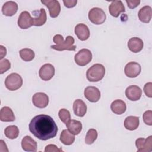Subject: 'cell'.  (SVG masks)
I'll return each instance as SVG.
<instances>
[{
  "mask_svg": "<svg viewBox=\"0 0 152 152\" xmlns=\"http://www.w3.org/2000/svg\"><path fill=\"white\" fill-rule=\"evenodd\" d=\"M22 148L26 151H36L37 142L30 136H25L21 141Z\"/></svg>",
  "mask_w": 152,
  "mask_h": 152,
  "instance_id": "cell-18",
  "label": "cell"
},
{
  "mask_svg": "<svg viewBox=\"0 0 152 152\" xmlns=\"http://www.w3.org/2000/svg\"><path fill=\"white\" fill-rule=\"evenodd\" d=\"M104 74V66L102 64H96L88 69L86 72V77L89 81L97 82L103 78Z\"/></svg>",
  "mask_w": 152,
  "mask_h": 152,
  "instance_id": "cell-3",
  "label": "cell"
},
{
  "mask_svg": "<svg viewBox=\"0 0 152 152\" xmlns=\"http://www.w3.org/2000/svg\"><path fill=\"white\" fill-rule=\"evenodd\" d=\"M33 104L39 108H45L49 103V97L44 93L39 92L35 93L32 97Z\"/></svg>",
  "mask_w": 152,
  "mask_h": 152,
  "instance_id": "cell-11",
  "label": "cell"
},
{
  "mask_svg": "<svg viewBox=\"0 0 152 152\" xmlns=\"http://www.w3.org/2000/svg\"><path fill=\"white\" fill-rule=\"evenodd\" d=\"M63 2L65 7L68 8H71L76 5L77 3V0H64Z\"/></svg>",
  "mask_w": 152,
  "mask_h": 152,
  "instance_id": "cell-37",
  "label": "cell"
},
{
  "mask_svg": "<svg viewBox=\"0 0 152 152\" xmlns=\"http://www.w3.org/2000/svg\"><path fill=\"white\" fill-rule=\"evenodd\" d=\"M0 48H1V57H0V59H1V60H2V59L6 55L7 50H6L5 48H4L2 45L0 46Z\"/></svg>",
  "mask_w": 152,
  "mask_h": 152,
  "instance_id": "cell-38",
  "label": "cell"
},
{
  "mask_svg": "<svg viewBox=\"0 0 152 152\" xmlns=\"http://www.w3.org/2000/svg\"><path fill=\"white\" fill-rule=\"evenodd\" d=\"M89 20L94 24H101L106 20V14L103 10L95 7L91 9L88 12Z\"/></svg>",
  "mask_w": 152,
  "mask_h": 152,
  "instance_id": "cell-5",
  "label": "cell"
},
{
  "mask_svg": "<svg viewBox=\"0 0 152 152\" xmlns=\"http://www.w3.org/2000/svg\"><path fill=\"white\" fill-rule=\"evenodd\" d=\"M29 130L36 138L46 141L54 138L58 132V126L49 115L41 114L34 116L29 124Z\"/></svg>",
  "mask_w": 152,
  "mask_h": 152,
  "instance_id": "cell-1",
  "label": "cell"
},
{
  "mask_svg": "<svg viewBox=\"0 0 152 152\" xmlns=\"http://www.w3.org/2000/svg\"><path fill=\"white\" fill-rule=\"evenodd\" d=\"M110 109L114 113L117 115H121L126 111V103L122 100H115L111 103Z\"/></svg>",
  "mask_w": 152,
  "mask_h": 152,
  "instance_id": "cell-24",
  "label": "cell"
},
{
  "mask_svg": "<svg viewBox=\"0 0 152 152\" xmlns=\"http://www.w3.org/2000/svg\"><path fill=\"white\" fill-rule=\"evenodd\" d=\"M142 118L144 123L148 125H152V111L149 110L145 111L143 115Z\"/></svg>",
  "mask_w": 152,
  "mask_h": 152,
  "instance_id": "cell-33",
  "label": "cell"
},
{
  "mask_svg": "<svg viewBox=\"0 0 152 152\" xmlns=\"http://www.w3.org/2000/svg\"><path fill=\"white\" fill-rule=\"evenodd\" d=\"M62 150L59 148L56 145L54 144H49L46 146L45 148V152H52V151H62Z\"/></svg>",
  "mask_w": 152,
  "mask_h": 152,
  "instance_id": "cell-35",
  "label": "cell"
},
{
  "mask_svg": "<svg viewBox=\"0 0 152 152\" xmlns=\"http://www.w3.org/2000/svg\"><path fill=\"white\" fill-rule=\"evenodd\" d=\"M109 11L112 16L118 17L121 13L125 11V9L121 1H114L109 5Z\"/></svg>",
  "mask_w": 152,
  "mask_h": 152,
  "instance_id": "cell-15",
  "label": "cell"
},
{
  "mask_svg": "<svg viewBox=\"0 0 152 152\" xmlns=\"http://www.w3.org/2000/svg\"><path fill=\"white\" fill-rule=\"evenodd\" d=\"M144 91L147 97L150 98L152 97V83L151 82L145 84L144 86Z\"/></svg>",
  "mask_w": 152,
  "mask_h": 152,
  "instance_id": "cell-34",
  "label": "cell"
},
{
  "mask_svg": "<svg viewBox=\"0 0 152 152\" xmlns=\"http://www.w3.org/2000/svg\"><path fill=\"white\" fill-rule=\"evenodd\" d=\"M92 59V53L87 49H82L75 54L74 60L75 63L81 66L87 65Z\"/></svg>",
  "mask_w": 152,
  "mask_h": 152,
  "instance_id": "cell-6",
  "label": "cell"
},
{
  "mask_svg": "<svg viewBox=\"0 0 152 152\" xmlns=\"http://www.w3.org/2000/svg\"><path fill=\"white\" fill-rule=\"evenodd\" d=\"M15 119L12 109L8 106L3 107L0 110V120L2 122H12Z\"/></svg>",
  "mask_w": 152,
  "mask_h": 152,
  "instance_id": "cell-23",
  "label": "cell"
},
{
  "mask_svg": "<svg viewBox=\"0 0 152 152\" xmlns=\"http://www.w3.org/2000/svg\"><path fill=\"white\" fill-rule=\"evenodd\" d=\"M135 145L138 152H150L152 151V136L147 138H139L135 141Z\"/></svg>",
  "mask_w": 152,
  "mask_h": 152,
  "instance_id": "cell-7",
  "label": "cell"
},
{
  "mask_svg": "<svg viewBox=\"0 0 152 152\" xmlns=\"http://www.w3.org/2000/svg\"><path fill=\"white\" fill-rule=\"evenodd\" d=\"M59 117L61 121L65 124L71 119V114L69 110L65 109H61L58 113Z\"/></svg>",
  "mask_w": 152,
  "mask_h": 152,
  "instance_id": "cell-31",
  "label": "cell"
},
{
  "mask_svg": "<svg viewBox=\"0 0 152 152\" xmlns=\"http://www.w3.org/2000/svg\"><path fill=\"white\" fill-rule=\"evenodd\" d=\"M73 110L76 116L83 117L87 112V106L82 100L77 99L73 103Z\"/></svg>",
  "mask_w": 152,
  "mask_h": 152,
  "instance_id": "cell-22",
  "label": "cell"
},
{
  "mask_svg": "<svg viewBox=\"0 0 152 152\" xmlns=\"http://www.w3.org/2000/svg\"><path fill=\"white\" fill-rule=\"evenodd\" d=\"M18 10V5L14 1H10L5 2L2 7V12L6 16L14 15Z\"/></svg>",
  "mask_w": 152,
  "mask_h": 152,
  "instance_id": "cell-19",
  "label": "cell"
},
{
  "mask_svg": "<svg viewBox=\"0 0 152 152\" xmlns=\"http://www.w3.org/2000/svg\"><path fill=\"white\" fill-rule=\"evenodd\" d=\"M141 68L140 65L135 62H130L128 63L124 68L125 75L129 78H135L141 72Z\"/></svg>",
  "mask_w": 152,
  "mask_h": 152,
  "instance_id": "cell-9",
  "label": "cell"
},
{
  "mask_svg": "<svg viewBox=\"0 0 152 152\" xmlns=\"http://www.w3.org/2000/svg\"><path fill=\"white\" fill-rule=\"evenodd\" d=\"M125 95L129 100L137 101L141 98L142 95V90L137 86H130L125 90Z\"/></svg>",
  "mask_w": 152,
  "mask_h": 152,
  "instance_id": "cell-14",
  "label": "cell"
},
{
  "mask_svg": "<svg viewBox=\"0 0 152 152\" xmlns=\"http://www.w3.org/2000/svg\"><path fill=\"white\" fill-rule=\"evenodd\" d=\"M139 20L145 23H148L152 17V9L149 5H145L142 7L138 13Z\"/></svg>",
  "mask_w": 152,
  "mask_h": 152,
  "instance_id": "cell-20",
  "label": "cell"
},
{
  "mask_svg": "<svg viewBox=\"0 0 152 152\" xmlns=\"http://www.w3.org/2000/svg\"><path fill=\"white\" fill-rule=\"evenodd\" d=\"M41 2L49 9L50 16L52 18L57 17L61 12V5L56 0H42Z\"/></svg>",
  "mask_w": 152,
  "mask_h": 152,
  "instance_id": "cell-8",
  "label": "cell"
},
{
  "mask_svg": "<svg viewBox=\"0 0 152 152\" xmlns=\"http://www.w3.org/2000/svg\"><path fill=\"white\" fill-rule=\"evenodd\" d=\"M23 85V79L17 73H11L5 80V86L10 91L19 89Z\"/></svg>",
  "mask_w": 152,
  "mask_h": 152,
  "instance_id": "cell-4",
  "label": "cell"
},
{
  "mask_svg": "<svg viewBox=\"0 0 152 152\" xmlns=\"http://www.w3.org/2000/svg\"><path fill=\"white\" fill-rule=\"evenodd\" d=\"M39 74L42 80L49 81L55 75V68L50 64H45L40 68Z\"/></svg>",
  "mask_w": 152,
  "mask_h": 152,
  "instance_id": "cell-10",
  "label": "cell"
},
{
  "mask_svg": "<svg viewBox=\"0 0 152 152\" xmlns=\"http://www.w3.org/2000/svg\"><path fill=\"white\" fill-rule=\"evenodd\" d=\"M143 46L144 44L142 40L137 37L131 38L128 42V47L129 49L134 53L140 52L142 49Z\"/></svg>",
  "mask_w": 152,
  "mask_h": 152,
  "instance_id": "cell-21",
  "label": "cell"
},
{
  "mask_svg": "<svg viewBox=\"0 0 152 152\" xmlns=\"http://www.w3.org/2000/svg\"><path fill=\"white\" fill-rule=\"evenodd\" d=\"M33 18L31 17L30 14L27 11H23L18 19V26L22 29H27L33 26Z\"/></svg>",
  "mask_w": 152,
  "mask_h": 152,
  "instance_id": "cell-12",
  "label": "cell"
},
{
  "mask_svg": "<svg viewBox=\"0 0 152 152\" xmlns=\"http://www.w3.org/2000/svg\"><path fill=\"white\" fill-rule=\"evenodd\" d=\"M128 7L130 9H134L138 7L140 4V0H126Z\"/></svg>",
  "mask_w": 152,
  "mask_h": 152,
  "instance_id": "cell-36",
  "label": "cell"
},
{
  "mask_svg": "<svg viewBox=\"0 0 152 152\" xmlns=\"http://www.w3.org/2000/svg\"><path fill=\"white\" fill-rule=\"evenodd\" d=\"M97 138V131L95 129H90L86 134L85 142L87 144H93Z\"/></svg>",
  "mask_w": 152,
  "mask_h": 152,
  "instance_id": "cell-30",
  "label": "cell"
},
{
  "mask_svg": "<svg viewBox=\"0 0 152 152\" xmlns=\"http://www.w3.org/2000/svg\"><path fill=\"white\" fill-rule=\"evenodd\" d=\"M11 68V63L7 59H4L0 61V74H2Z\"/></svg>",
  "mask_w": 152,
  "mask_h": 152,
  "instance_id": "cell-32",
  "label": "cell"
},
{
  "mask_svg": "<svg viewBox=\"0 0 152 152\" xmlns=\"http://www.w3.org/2000/svg\"><path fill=\"white\" fill-rule=\"evenodd\" d=\"M53 41L56 45H52L50 48L56 50L62 51L67 50L74 51L76 49V46L74 45V39L71 36H68L64 40L61 34H56L53 38Z\"/></svg>",
  "mask_w": 152,
  "mask_h": 152,
  "instance_id": "cell-2",
  "label": "cell"
},
{
  "mask_svg": "<svg viewBox=\"0 0 152 152\" xmlns=\"http://www.w3.org/2000/svg\"><path fill=\"white\" fill-rule=\"evenodd\" d=\"M139 122L140 121L138 117L129 116L125 119L124 126L128 130H135L139 126Z\"/></svg>",
  "mask_w": 152,
  "mask_h": 152,
  "instance_id": "cell-26",
  "label": "cell"
},
{
  "mask_svg": "<svg viewBox=\"0 0 152 152\" xmlns=\"http://www.w3.org/2000/svg\"><path fill=\"white\" fill-rule=\"evenodd\" d=\"M65 125L68 131L74 135H78L82 130V124L77 120L70 119Z\"/></svg>",
  "mask_w": 152,
  "mask_h": 152,
  "instance_id": "cell-25",
  "label": "cell"
},
{
  "mask_svg": "<svg viewBox=\"0 0 152 152\" xmlns=\"http://www.w3.org/2000/svg\"><path fill=\"white\" fill-rule=\"evenodd\" d=\"M5 135L10 139H15L19 135V129L15 125H10L4 130Z\"/></svg>",
  "mask_w": 152,
  "mask_h": 152,
  "instance_id": "cell-28",
  "label": "cell"
},
{
  "mask_svg": "<svg viewBox=\"0 0 152 152\" xmlns=\"http://www.w3.org/2000/svg\"><path fill=\"white\" fill-rule=\"evenodd\" d=\"M33 13L36 15L33 18V26H41L43 25L47 20L46 13L44 8H41L39 11H34Z\"/></svg>",
  "mask_w": 152,
  "mask_h": 152,
  "instance_id": "cell-17",
  "label": "cell"
},
{
  "mask_svg": "<svg viewBox=\"0 0 152 152\" xmlns=\"http://www.w3.org/2000/svg\"><path fill=\"white\" fill-rule=\"evenodd\" d=\"M84 94L85 97L90 102H97L100 98V90L96 87H87L84 90Z\"/></svg>",
  "mask_w": 152,
  "mask_h": 152,
  "instance_id": "cell-13",
  "label": "cell"
},
{
  "mask_svg": "<svg viewBox=\"0 0 152 152\" xmlns=\"http://www.w3.org/2000/svg\"><path fill=\"white\" fill-rule=\"evenodd\" d=\"M74 31L77 37L82 41L87 40L90 36V30L88 27L87 25L83 23L78 24L75 27Z\"/></svg>",
  "mask_w": 152,
  "mask_h": 152,
  "instance_id": "cell-16",
  "label": "cell"
},
{
  "mask_svg": "<svg viewBox=\"0 0 152 152\" xmlns=\"http://www.w3.org/2000/svg\"><path fill=\"white\" fill-rule=\"evenodd\" d=\"M20 56L21 58L26 62L32 61L35 56L34 52L33 50L28 48H24L20 50Z\"/></svg>",
  "mask_w": 152,
  "mask_h": 152,
  "instance_id": "cell-29",
  "label": "cell"
},
{
  "mask_svg": "<svg viewBox=\"0 0 152 152\" xmlns=\"http://www.w3.org/2000/svg\"><path fill=\"white\" fill-rule=\"evenodd\" d=\"M60 141L65 145H69L75 141V136L68 129H64L60 135Z\"/></svg>",
  "mask_w": 152,
  "mask_h": 152,
  "instance_id": "cell-27",
  "label": "cell"
}]
</instances>
